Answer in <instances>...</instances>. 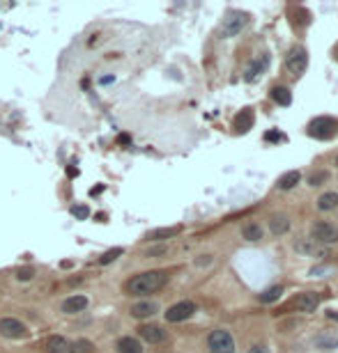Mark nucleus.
I'll return each instance as SVG.
<instances>
[{
	"label": "nucleus",
	"mask_w": 338,
	"mask_h": 353,
	"mask_svg": "<svg viewBox=\"0 0 338 353\" xmlns=\"http://www.w3.org/2000/svg\"><path fill=\"white\" fill-rule=\"evenodd\" d=\"M0 335L7 339H21L28 335V328L23 321L14 319V316H5V319H0Z\"/></svg>",
	"instance_id": "nucleus-8"
},
{
	"label": "nucleus",
	"mask_w": 338,
	"mask_h": 353,
	"mask_svg": "<svg viewBox=\"0 0 338 353\" xmlns=\"http://www.w3.org/2000/svg\"><path fill=\"white\" fill-rule=\"evenodd\" d=\"M115 348H117V353H143V344L136 337H129V335L117 339Z\"/></svg>",
	"instance_id": "nucleus-17"
},
{
	"label": "nucleus",
	"mask_w": 338,
	"mask_h": 353,
	"mask_svg": "<svg viewBox=\"0 0 338 353\" xmlns=\"http://www.w3.org/2000/svg\"><path fill=\"white\" fill-rule=\"evenodd\" d=\"M180 232H182L180 225H175V227H159V229H152L145 238H148V241H166V238L177 236Z\"/></svg>",
	"instance_id": "nucleus-19"
},
{
	"label": "nucleus",
	"mask_w": 338,
	"mask_h": 353,
	"mask_svg": "<svg viewBox=\"0 0 338 353\" xmlns=\"http://www.w3.org/2000/svg\"><path fill=\"white\" fill-rule=\"evenodd\" d=\"M251 16L246 12H230L226 18H223V25L219 30V37L221 39H230V37H237L246 25H249Z\"/></svg>",
	"instance_id": "nucleus-2"
},
{
	"label": "nucleus",
	"mask_w": 338,
	"mask_h": 353,
	"mask_svg": "<svg viewBox=\"0 0 338 353\" xmlns=\"http://www.w3.org/2000/svg\"><path fill=\"white\" fill-rule=\"evenodd\" d=\"M255 122V115H253V108H242L239 113L235 115L232 124H235V131L237 133H246Z\"/></svg>",
	"instance_id": "nucleus-15"
},
{
	"label": "nucleus",
	"mask_w": 338,
	"mask_h": 353,
	"mask_svg": "<svg viewBox=\"0 0 338 353\" xmlns=\"http://www.w3.org/2000/svg\"><path fill=\"white\" fill-rule=\"evenodd\" d=\"M269 232L274 234V236H283V234L290 232V218H287V213H272L269 215Z\"/></svg>",
	"instance_id": "nucleus-13"
},
{
	"label": "nucleus",
	"mask_w": 338,
	"mask_h": 353,
	"mask_svg": "<svg viewBox=\"0 0 338 353\" xmlns=\"http://www.w3.org/2000/svg\"><path fill=\"white\" fill-rule=\"evenodd\" d=\"M168 282L166 270H145V273L134 275L131 280L125 282V291L129 296H148L159 289H163V284Z\"/></svg>",
	"instance_id": "nucleus-1"
},
{
	"label": "nucleus",
	"mask_w": 338,
	"mask_h": 353,
	"mask_svg": "<svg viewBox=\"0 0 338 353\" xmlns=\"http://www.w3.org/2000/svg\"><path fill=\"white\" fill-rule=\"evenodd\" d=\"M71 213H74L76 218L85 220V218L90 215V209H88V206H83V204H79V206H74V209H71Z\"/></svg>",
	"instance_id": "nucleus-30"
},
{
	"label": "nucleus",
	"mask_w": 338,
	"mask_h": 353,
	"mask_svg": "<svg viewBox=\"0 0 338 353\" xmlns=\"http://www.w3.org/2000/svg\"><path fill=\"white\" fill-rule=\"evenodd\" d=\"M308 67V50L304 46H295V48L287 50V58H285V69L292 73L295 78H299L301 73L306 71Z\"/></svg>",
	"instance_id": "nucleus-4"
},
{
	"label": "nucleus",
	"mask_w": 338,
	"mask_h": 353,
	"mask_svg": "<svg viewBox=\"0 0 338 353\" xmlns=\"http://www.w3.org/2000/svg\"><path fill=\"white\" fill-rule=\"evenodd\" d=\"M129 312L134 319H150V316H154L159 312V305L154 301H140V303H134Z\"/></svg>",
	"instance_id": "nucleus-14"
},
{
	"label": "nucleus",
	"mask_w": 338,
	"mask_h": 353,
	"mask_svg": "<svg viewBox=\"0 0 338 353\" xmlns=\"http://www.w3.org/2000/svg\"><path fill=\"white\" fill-rule=\"evenodd\" d=\"M299 179H301V174L297 172V170H290V172H285L276 181V188L278 191H290V188H295L297 183H299Z\"/></svg>",
	"instance_id": "nucleus-20"
},
{
	"label": "nucleus",
	"mask_w": 338,
	"mask_h": 353,
	"mask_svg": "<svg viewBox=\"0 0 338 353\" xmlns=\"http://www.w3.org/2000/svg\"><path fill=\"white\" fill-rule=\"evenodd\" d=\"M318 303H320L318 293H313V291H304V293H299V296L292 298L290 305L281 307V310H278L276 314H285L287 310H299V312H306V314H308V312H315Z\"/></svg>",
	"instance_id": "nucleus-6"
},
{
	"label": "nucleus",
	"mask_w": 338,
	"mask_h": 353,
	"mask_svg": "<svg viewBox=\"0 0 338 353\" xmlns=\"http://www.w3.org/2000/svg\"><path fill=\"white\" fill-rule=\"evenodd\" d=\"M295 248H297L299 252H304V255H310V252H315V246H313L310 241H297Z\"/></svg>",
	"instance_id": "nucleus-28"
},
{
	"label": "nucleus",
	"mask_w": 338,
	"mask_h": 353,
	"mask_svg": "<svg viewBox=\"0 0 338 353\" xmlns=\"http://www.w3.org/2000/svg\"><path fill=\"white\" fill-rule=\"evenodd\" d=\"M315 346L322 348V351H336L338 348V335H333V333L315 335Z\"/></svg>",
	"instance_id": "nucleus-18"
},
{
	"label": "nucleus",
	"mask_w": 338,
	"mask_h": 353,
	"mask_svg": "<svg viewBox=\"0 0 338 353\" xmlns=\"http://www.w3.org/2000/svg\"><path fill=\"white\" fill-rule=\"evenodd\" d=\"M242 236H244L246 241H260V238H262V227L255 223H249L242 227Z\"/></svg>",
	"instance_id": "nucleus-23"
},
{
	"label": "nucleus",
	"mask_w": 338,
	"mask_h": 353,
	"mask_svg": "<svg viewBox=\"0 0 338 353\" xmlns=\"http://www.w3.org/2000/svg\"><path fill=\"white\" fill-rule=\"evenodd\" d=\"M138 335H140V339H145V342H150V344H159L166 339V330H163L161 325H154V323L140 325Z\"/></svg>",
	"instance_id": "nucleus-12"
},
{
	"label": "nucleus",
	"mask_w": 338,
	"mask_h": 353,
	"mask_svg": "<svg viewBox=\"0 0 338 353\" xmlns=\"http://www.w3.org/2000/svg\"><path fill=\"white\" fill-rule=\"evenodd\" d=\"M313 238L318 243H324V246H331V243H338V227L331 223H318L313 227Z\"/></svg>",
	"instance_id": "nucleus-9"
},
{
	"label": "nucleus",
	"mask_w": 338,
	"mask_h": 353,
	"mask_svg": "<svg viewBox=\"0 0 338 353\" xmlns=\"http://www.w3.org/2000/svg\"><path fill=\"white\" fill-rule=\"evenodd\" d=\"M281 293H283V287H272V289H264L262 293H260V301L262 303H274V301H278L281 298Z\"/></svg>",
	"instance_id": "nucleus-24"
},
{
	"label": "nucleus",
	"mask_w": 338,
	"mask_h": 353,
	"mask_svg": "<svg viewBox=\"0 0 338 353\" xmlns=\"http://www.w3.org/2000/svg\"><path fill=\"white\" fill-rule=\"evenodd\" d=\"M85 307H88V296H83V293H74V296L62 301V312L65 314H76V312H83Z\"/></svg>",
	"instance_id": "nucleus-16"
},
{
	"label": "nucleus",
	"mask_w": 338,
	"mask_h": 353,
	"mask_svg": "<svg viewBox=\"0 0 338 353\" xmlns=\"http://www.w3.org/2000/svg\"><path fill=\"white\" fill-rule=\"evenodd\" d=\"M336 128H338V124L333 117H315L313 122L308 124L306 131H308V135L318 138V140H329V138L336 133Z\"/></svg>",
	"instance_id": "nucleus-5"
},
{
	"label": "nucleus",
	"mask_w": 338,
	"mask_h": 353,
	"mask_svg": "<svg viewBox=\"0 0 338 353\" xmlns=\"http://www.w3.org/2000/svg\"><path fill=\"white\" fill-rule=\"evenodd\" d=\"M338 206V193L329 191V193H322L318 197V209L320 211H333Z\"/></svg>",
	"instance_id": "nucleus-21"
},
{
	"label": "nucleus",
	"mask_w": 338,
	"mask_h": 353,
	"mask_svg": "<svg viewBox=\"0 0 338 353\" xmlns=\"http://www.w3.org/2000/svg\"><path fill=\"white\" fill-rule=\"evenodd\" d=\"M327 179H329V174L324 172V170H320V172H313V174H310V177H308V183H310V186H322Z\"/></svg>",
	"instance_id": "nucleus-26"
},
{
	"label": "nucleus",
	"mask_w": 338,
	"mask_h": 353,
	"mask_svg": "<svg viewBox=\"0 0 338 353\" xmlns=\"http://www.w3.org/2000/svg\"><path fill=\"white\" fill-rule=\"evenodd\" d=\"M246 353H269V348L264 346V344H258V346H253V348H249Z\"/></svg>",
	"instance_id": "nucleus-32"
},
{
	"label": "nucleus",
	"mask_w": 338,
	"mask_h": 353,
	"mask_svg": "<svg viewBox=\"0 0 338 353\" xmlns=\"http://www.w3.org/2000/svg\"><path fill=\"white\" fill-rule=\"evenodd\" d=\"M209 261H212V257H209V255H203V259H198L196 264H198V266H205V264H209Z\"/></svg>",
	"instance_id": "nucleus-34"
},
{
	"label": "nucleus",
	"mask_w": 338,
	"mask_h": 353,
	"mask_svg": "<svg viewBox=\"0 0 338 353\" xmlns=\"http://www.w3.org/2000/svg\"><path fill=\"white\" fill-rule=\"evenodd\" d=\"M269 96H272V99L276 101L278 105H290V103H292V94H290V90H287V87H283V85L272 87Z\"/></svg>",
	"instance_id": "nucleus-22"
},
{
	"label": "nucleus",
	"mask_w": 338,
	"mask_h": 353,
	"mask_svg": "<svg viewBox=\"0 0 338 353\" xmlns=\"http://www.w3.org/2000/svg\"><path fill=\"white\" fill-rule=\"evenodd\" d=\"M117 142H120V145H127V142H131V138L127 135V133H122V135H117Z\"/></svg>",
	"instance_id": "nucleus-33"
},
{
	"label": "nucleus",
	"mask_w": 338,
	"mask_h": 353,
	"mask_svg": "<svg viewBox=\"0 0 338 353\" xmlns=\"http://www.w3.org/2000/svg\"><path fill=\"white\" fill-rule=\"evenodd\" d=\"M267 140H283V135H278V133H267Z\"/></svg>",
	"instance_id": "nucleus-35"
},
{
	"label": "nucleus",
	"mask_w": 338,
	"mask_h": 353,
	"mask_svg": "<svg viewBox=\"0 0 338 353\" xmlns=\"http://www.w3.org/2000/svg\"><path fill=\"white\" fill-rule=\"evenodd\" d=\"M166 252H168L166 246H154V248H150V250L145 252V257H161V255H166Z\"/></svg>",
	"instance_id": "nucleus-31"
},
{
	"label": "nucleus",
	"mask_w": 338,
	"mask_h": 353,
	"mask_svg": "<svg viewBox=\"0 0 338 353\" xmlns=\"http://www.w3.org/2000/svg\"><path fill=\"white\" fill-rule=\"evenodd\" d=\"M267 67H269V55L264 53V55H260L258 60H253V62L246 67V73H244V80L246 83H255V80H260V76H262L264 71H267Z\"/></svg>",
	"instance_id": "nucleus-10"
},
{
	"label": "nucleus",
	"mask_w": 338,
	"mask_h": 353,
	"mask_svg": "<svg viewBox=\"0 0 338 353\" xmlns=\"http://www.w3.org/2000/svg\"><path fill=\"white\" fill-rule=\"evenodd\" d=\"M194 314H196V303H191V301H180V303H175V305L168 307L166 321H171V323H180V321L191 319Z\"/></svg>",
	"instance_id": "nucleus-7"
},
{
	"label": "nucleus",
	"mask_w": 338,
	"mask_h": 353,
	"mask_svg": "<svg viewBox=\"0 0 338 353\" xmlns=\"http://www.w3.org/2000/svg\"><path fill=\"white\" fill-rule=\"evenodd\" d=\"M122 252H125V250H122V248H113V250L104 252V255H102V259H99V264H102V266L111 264V261H115V259H117V257H120V255H122Z\"/></svg>",
	"instance_id": "nucleus-25"
},
{
	"label": "nucleus",
	"mask_w": 338,
	"mask_h": 353,
	"mask_svg": "<svg viewBox=\"0 0 338 353\" xmlns=\"http://www.w3.org/2000/svg\"><path fill=\"white\" fill-rule=\"evenodd\" d=\"M33 275H35V268H19L16 270V280H21V282H28V280H33Z\"/></svg>",
	"instance_id": "nucleus-27"
},
{
	"label": "nucleus",
	"mask_w": 338,
	"mask_h": 353,
	"mask_svg": "<svg viewBox=\"0 0 338 353\" xmlns=\"http://www.w3.org/2000/svg\"><path fill=\"white\" fill-rule=\"evenodd\" d=\"M336 165H338V156H336Z\"/></svg>",
	"instance_id": "nucleus-37"
},
{
	"label": "nucleus",
	"mask_w": 338,
	"mask_h": 353,
	"mask_svg": "<svg viewBox=\"0 0 338 353\" xmlns=\"http://www.w3.org/2000/svg\"><path fill=\"white\" fill-rule=\"evenodd\" d=\"M44 348H46V353H74V344L62 335H51L44 342Z\"/></svg>",
	"instance_id": "nucleus-11"
},
{
	"label": "nucleus",
	"mask_w": 338,
	"mask_h": 353,
	"mask_svg": "<svg viewBox=\"0 0 338 353\" xmlns=\"http://www.w3.org/2000/svg\"><path fill=\"white\" fill-rule=\"evenodd\" d=\"M67 174H69V177H76V174H79V170H74V168H67Z\"/></svg>",
	"instance_id": "nucleus-36"
},
{
	"label": "nucleus",
	"mask_w": 338,
	"mask_h": 353,
	"mask_svg": "<svg viewBox=\"0 0 338 353\" xmlns=\"http://www.w3.org/2000/svg\"><path fill=\"white\" fill-rule=\"evenodd\" d=\"M207 346H209V353H235V339H232V335L228 330L219 328L209 333Z\"/></svg>",
	"instance_id": "nucleus-3"
},
{
	"label": "nucleus",
	"mask_w": 338,
	"mask_h": 353,
	"mask_svg": "<svg viewBox=\"0 0 338 353\" xmlns=\"http://www.w3.org/2000/svg\"><path fill=\"white\" fill-rule=\"evenodd\" d=\"M90 348H92V344L88 339H81V342L74 344V353H90Z\"/></svg>",
	"instance_id": "nucleus-29"
}]
</instances>
